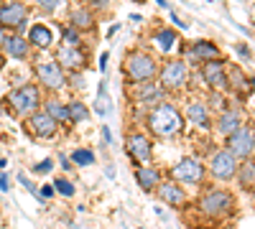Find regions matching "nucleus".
Instances as JSON below:
<instances>
[{
  "label": "nucleus",
  "instance_id": "46",
  "mask_svg": "<svg viewBox=\"0 0 255 229\" xmlns=\"http://www.w3.org/2000/svg\"><path fill=\"white\" fill-rule=\"evenodd\" d=\"M0 67H3V54H0Z\"/></svg>",
  "mask_w": 255,
  "mask_h": 229
},
{
  "label": "nucleus",
  "instance_id": "5",
  "mask_svg": "<svg viewBox=\"0 0 255 229\" xmlns=\"http://www.w3.org/2000/svg\"><path fill=\"white\" fill-rule=\"evenodd\" d=\"M156 79L166 92H179L189 84V67L184 64V59H168L161 64Z\"/></svg>",
  "mask_w": 255,
  "mask_h": 229
},
{
  "label": "nucleus",
  "instance_id": "13",
  "mask_svg": "<svg viewBox=\"0 0 255 229\" xmlns=\"http://www.w3.org/2000/svg\"><path fill=\"white\" fill-rule=\"evenodd\" d=\"M28 20V8L23 3H5L0 5V26L3 28H13L20 31Z\"/></svg>",
  "mask_w": 255,
  "mask_h": 229
},
{
  "label": "nucleus",
  "instance_id": "14",
  "mask_svg": "<svg viewBox=\"0 0 255 229\" xmlns=\"http://www.w3.org/2000/svg\"><path fill=\"white\" fill-rule=\"evenodd\" d=\"M135 102L140 107H156V105H161V102H166V89L161 87V84H156V81H145V84H138L135 87Z\"/></svg>",
  "mask_w": 255,
  "mask_h": 229
},
{
  "label": "nucleus",
  "instance_id": "3",
  "mask_svg": "<svg viewBox=\"0 0 255 229\" xmlns=\"http://www.w3.org/2000/svg\"><path fill=\"white\" fill-rule=\"evenodd\" d=\"M199 212L209 219H222V217H230L232 212H235V196H232L230 191L225 189H207L199 201Z\"/></svg>",
  "mask_w": 255,
  "mask_h": 229
},
{
  "label": "nucleus",
  "instance_id": "8",
  "mask_svg": "<svg viewBox=\"0 0 255 229\" xmlns=\"http://www.w3.org/2000/svg\"><path fill=\"white\" fill-rule=\"evenodd\" d=\"M238 165H240V160L222 148V151L212 153V158L207 163V171H209L212 178H217V181H230V178H235Z\"/></svg>",
  "mask_w": 255,
  "mask_h": 229
},
{
  "label": "nucleus",
  "instance_id": "33",
  "mask_svg": "<svg viewBox=\"0 0 255 229\" xmlns=\"http://www.w3.org/2000/svg\"><path fill=\"white\" fill-rule=\"evenodd\" d=\"M207 107H209V110L215 107V110H220V112H222V110H225V97H222L220 92H212V94H209V99H207Z\"/></svg>",
  "mask_w": 255,
  "mask_h": 229
},
{
  "label": "nucleus",
  "instance_id": "37",
  "mask_svg": "<svg viewBox=\"0 0 255 229\" xmlns=\"http://www.w3.org/2000/svg\"><path fill=\"white\" fill-rule=\"evenodd\" d=\"M38 194H41V199H51L56 191H54V186H44V189H38Z\"/></svg>",
  "mask_w": 255,
  "mask_h": 229
},
{
  "label": "nucleus",
  "instance_id": "9",
  "mask_svg": "<svg viewBox=\"0 0 255 229\" xmlns=\"http://www.w3.org/2000/svg\"><path fill=\"white\" fill-rule=\"evenodd\" d=\"M253 138H255V128H250V125H243V128L238 133H232L227 138V153H232L238 160H248L253 155Z\"/></svg>",
  "mask_w": 255,
  "mask_h": 229
},
{
  "label": "nucleus",
  "instance_id": "27",
  "mask_svg": "<svg viewBox=\"0 0 255 229\" xmlns=\"http://www.w3.org/2000/svg\"><path fill=\"white\" fill-rule=\"evenodd\" d=\"M235 178L240 181L243 189H250L253 181H255V160H253V158H248V160H243V163L238 165V173H235Z\"/></svg>",
  "mask_w": 255,
  "mask_h": 229
},
{
  "label": "nucleus",
  "instance_id": "47",
  "mask_svg": "<svg viewBox=\"0 0 255 229\" xmlns=\"http://www.w3.org/2000/svg\"><path fill=\"white\" fill-rule=\"evenodd\" d=\"M253 153H255V138H253Z\"/></svg>",
  "mask_w": 255,
  "mask_h": 229
},
{
  "label": "nucleus",
  "instance_id": "31",
  "mask_svg": "<svg viewBox=\"0 0 255 229\" xmlns=\"http://www.w3.org/2000/svg\"><path fill=\"white\" fill-rule=\"evenodd\" d=\"M95 112H100V115L110 112V99H108V87L105 84H100V97L95 99Z\"/></svg>",
  "mask_w": 255,
  "mask_h": 229
},
{
  "label": "nucleus",
  "instance_id": "4",
  "mask_svg": "<svg viewBox=\"0 0 255 229\" xmlns=\"http://www.w3.org/2000/svg\"><path fill=\"white\" fill-rule=\"evenodd\" d=\"M5 102H8V107H10L15 115L31 117V115L38 112V107H41V92H38L36 84H23V87L8 92Z\"/></svg>",
  "mask_w": 255,
  "mask_h": 229
},
{
  "label": "nucleus",
  "instance_id": "11",
  "mask_svg": "<svg viewBox=\"0 0 255 229\" xmlns=\"http://www.w3.org/2000/svg\"><path fill=\"white\" fill-rule=\"evenodd\" d=\"M199 74L204 79V84L212 89V92H227L230 84H227V67H225V61L217 59V61H207V64L199 67Z\"/></svg>",
  "mask_w": 255,
  "mask_h": 229
},
{
  "label": "nucleus",
  "instance_id": "42",
  "mask_svg": "<svg viewBox=\"0 0 255 229\" xmlns=\"http://www.w3.org/2000/svg\"><path fill=\"white\" fill-rule=\"evenodd\" d=\"M108 54H100V72H105V69H108Z\"/></svg>",
  "mask_w": 255,
  "mask_h": 229
},
{
  "label": "nucleus",
  "instance_id": "18",
  "mask_svg": "<svg viewBox=\"0 0 255 229\" xmlns=\"http://www.w3.org/2000/svg\"><path fill=\"white\" fill-rule=\"evenodd\" d=\"M156 194H158V199H161L163 204L176 206V209H181V206L189 201L184 186H179V183H174V181H161L158 189H156Z\"/></svg>",
  "mask_w": 255,
  "mask_h": 229
},
{
  "label": "nucleus",
  "instance_id": "6",
  "mask_svg": "<svg viewBox=\"0 0 255 229\" xmlns=\"http://www.w3.org/2000/svg\"><path fill=\"white\" fill-rule=\"evenodd\" d=\"M171 181L174 183H186V186H194V183H202L204 176H207V165L194 158V155H189V158H181L176 165H171Z\"/></svg>",
  "mask_w": 255,
  "mask_h": 229
},
{
  "label": "nucleus",
  "instance_id": "20",
  "mask_svg": "<svg viewBox=\"0 0 255 229\" xmlns=\"http://www.w3.org/2000/svg\"><path fill=\"white\" fill-rule=\"evenodd\" d=\"M135 181H138V186H140L145 194H151V191L158 189V183H161L163 178H161L158 165L145 163V165H135Z\"/></svg>",
  "mask_w": 255,
  "mask_h": 229
},
{
  "label": "nucleus",
  "instance_id": "17",
  "mask_svg": "<svg viewBox=\"0 0 255 229\" xmlns=\"http://www.w3.org/2000/svg\"><path fill=\"white\" fill-rule=\"evenodd\" d=\"M243 110L240 107H225L220 115H217V133L230 138L232 133H238L243 128Z\"/></svg>",
  "mask_w": 255,
  "mask_h": 229
},
{
  "label": "nucleus",
  "instance_id": "44",
  "mask_svg": "<svg viewBox=\"0 0 255 229\" xmlns=\"http://www.w3.org/2000/svg\"><path fill=\"white\" fill-rule=\"evenodd\" d=\"M3 41H5V28L0 26V46H3Z\"/></svg>",
  "mask_w": 255,
  "mask_h": 229
},
{
  "label": "nucleus",
  "instance_id": "7",
  "mask_svg": "<svg viewBox=\"0 0 255 229\" xmlns=\"http://www.w3.org/2000/svg\"><path fill=\"white\" fill-rule=\"evenodd\" d=\"M220 59V46L215 41H191L184 46V64L189 67H202L207 61H217Z\"/></svg>",
  "mask_w": 255,
  "mask_h": 229
},
{
  "label": "nucleus",
  "instance_id": "48",
  "mask_svg": "<svg viewBox=\"0 0 255 229\" xmlns=\"http://www.w3.org/2000/svg\"><path fill=\"white\" fill-rule=\"evenodd\" d=\"M253 92H255V79H253Z\"/></svg>",
  "mask_w": 255,
  "mask_h": 229
},
{
  "label": "nucleus",
  "instance_id": "26",
  "mask_svg": "<svg viewBox=\"0 0 255 229\" xmlns=\"http://www.w3.org/2000/svg\"><path fill=\"white\" fill-rule=\"evenodd\" d=\"M44 105V112L51 117V120H56L59 125L61 122H69V110H67V105L64 102H59V99H46V102H41Z\"/></svg>",
  "mask_w": 255,
  "mask_h": 229
},
{
  "label": "nucleus",
  "instance_id": "22",
  "mask_svg": "<svg viewBox=\"0 0 255 229\" xmlns=\"http://www.w3.org/2000/svg\"><path fill=\"white\" fill-rule=\"evenodd\" d=\"M151 44H156V49H158L161 54H171V51L179 49L181 38H179V33H176L174 28H158V31L151 36Z\"/></svg>",
  "mask_w": 255,
  "mask_h": 229
},
{
  "label": "nucleus",
  "instance_id": "49",
  "mask_svg": "<svg viewBox=\"0 0 255 229\" xmlns=\"http://www.w3.org/2000/svg\"><path fill=\"white\" fill-rule=\"evenodd\" d=\"M0 229H3V219H0Z\"/></svg>",
  "mask_w": 255,
  "mask_h": 229
},
{
  "label": "nucleus",
  "instance_id": "12",
  "mask_svg": "<svg viewBox=\"0 0 255 229\" xmlns=\"http://www.w3.org/2000/svg\"><path fill=\"white\" fill-rule=\"evenodd\" d=\"M125 151H128V155H130L135 163H148L153 158V143H151V138H148L145 133H128V138H125Z\"/></svg>",
  "mask_w": 255,
  "mask_h": 229
},
{
  "label": "nucleus",
  "instance_id": "25",
  "mask_svg": "<svg viewBox=\"0 0 255 229\" xmlns=\"http://www.w3.org/2000/svg\"><path fill=\"white\" fill-rule=\"evenodd\" d=\"M3 51H5L10 59H26L28 51H31V46H28V41H26L23 36L13 33V36H5V41H3Z\"/></svg>",
  "mask_w": 255,
  "mask_h": 229
},
{
  "label": "nucleus",
  "instance_id": "23",
  "mask_svg": "<svg viewBox=\"0 0 255 229\" xmlns=\"http://www.w3.org/2000/svg\"><path fill=\"white\" fill-rule=\"evenodd\" d=\"M227 84H230V89L235 92V94H248L250 89H253V79L238 67V64H232V67H227Z\"/></svg>",
  "mask_w": 255,
  "mask_h": 229
},
{
  "label": "nucleus",
  "instance_id": "38",
  "mask_svg": "<svg viewBox=\"0 0 255 229\" xmlns=\"http://www.w3.org/2000/svg\"><path fill=\"white\" fill-rule=\"evenodd\" d=\"M102 140L108 143V145L113 143V133H110V128H108V125H102Z\"/></svg>",
  "mask_w": 255,
  "mask_h": 229
},
{
  "label": "nucleus",
  "instance_id": "43",
  "mask_svg": "<svg viewBox=\"0 0 255 229\" xmlns=\"http://www.w3.org/2000/svg\"><path fill=\"white\" fill-rule=\"evenodd\" d=\"M238 54H240L243 59H248V56H250V49H248L245 44H240V46H238Z\"/></svg>",
  "mask_w": 255,
  "mask_h": 229
},
{
  "label": "nucleus",
  "instance_id": "40",
  "mask_svg": "<svg viewBox=\"0 0 255 229\" xmlns=\"http://www.w3.org/2000/svg\"><path fill=\"white\" fill-rule=\"evenodd\" d=\"M0 189H3V191H8V189H10V181H8V176H5V173H0Z\"/></svg>",
  "mask_w": 255,
  "mask_h": 229
},
{
  "label": "nucleus",
  "instance_id": "34",
  "mask_svg": "<svg viewBox=\"0 0 255 229\" xmlns=\"http://www.w3.org/2000/svg\"><path fill=\"white\" fill-rule=\"evenodd\" d=\"M69 84H72L74 89H84V74H82V72H72V74H69Z\"/></svg>",
  "mask_w": 255,
  "mask_h": 229
},
{
  "label": "nucleus",
  "instance_id": "35",
  "mask_svg": "<svg viewBox=\"0 0 255 229\" xmlns=\"http://www.w3.org/2000/svg\"><path fill=\"white\" fill-rule=\"evenodd\" d=\"M54 168V160L51 158H46V160H41V163H36L33 165V173H49Z\"/></svg>",
  "mask_w": 255,
  "mask_h": 229
},
{
  "label": "nucleus",
  "instance_id": "30",
  "mask_svg": "<svg viewBox=\"0 0 255 229\" xmlns=\"http://www.w3.org/2000/svg\"><path fill=\"white\" fill-rule=\"evenodd\" d=\"M61 36H64V44H61V46H69V49H79V46H82V33H79V31L64 26Z\"/></svg>",
  "mask_w": 255,
  "mask_h": 229
},
{
  "label": "nucleus",
  "instance_id": "24",
  "mask_svg": "<svg viewBox=\"0 0 255 229\" xmlns=\"http://www.w3.org/2000/svg\"><path fill=\"white\" fill-rule=\"evenodd\" d=\"M28 46H36V49H49L54 44V31L46 26V23H33L31 31H28Z\"/></svg>",
  "mask_w": 255,
  "mask_h": 229
},
{
  "label": "nucleus",
  "instance_id": "16",
  "mask_svg": "<svg viewBox=\"0 0 255 229\" xmlns=\"http://www.w3.org/2000/svg\"><path fill=\"white\" fill-rule=\"evenodd\" d=\"M28 130L36 135V138H54L56 135V130H59V122L56 120H51L44 110H38V112H33L31 117H28Z\"/></svg>",
  "mask_w": 255,
  "mask_h": 229
},
{
  "label": "nucleus",
  "instance_id": "41",
  "mask_svg": "<svg viewBox=\"0 0 255 229\" xmlns=\"http://www.w3.org/2000/svg\"><path fill=\"white\" fill-rule=\"evenodd\" d=\"M59 160H61V168H64V171H69V168H72V160H69L67 155H59Z\"/></svg>",
  "mask_w": 255,
  "mask_h": 229
},
{
  "label": "nucleus",
  "instance_id": "15",
  "mask_svg": "<svg viewBox=\"0 0 255 229\" xmlns=\"http://www.w3.org/2000/svg\"><path fill=\"white\" fill-rule=\"evenodd\" d=\"M181 115H184V122L194 125V128H199V130H207L209 128V107H207L204 99H197V97L189 99Z\"/></svg>",
  "mask_w": 255,
  "mask_h": 229
},
{
  "label": "nucleus",
  "instance_id": "45",
  "mask_svg": "<svg viewBox=\"0 0 255 229\" xmlns=\"http://www.w3.org/2000/svg\"><path fill=\"white\" fill-rule=\"evenodd\" d=\"M250 191H253V194H255V181H253V186H250Z\"/></svg>",
  "mask_w": 255,
  "mask_h": 229
},
{
  "label": "nucleus",
  "instance_id": "19",
  "mask_svg": "<svg viewBox=\"0 0 255 229\" xmlns=\"http://www.w3.org/2000/svg\"><path fill=\"white\" fill-rule=\"evenodd\" d=\"M56 64L61 67V69H67L69 74L72 72H82V67H84V54H82V49H69V46H59L56 49Z\"/></svg>",
  "mask_w": 255,
  "mask_h": 229
},
{
  "label": "nucleus",
  "instance_id": "2",
  "mask_svg": "<svg viewBox=\"0 0 255 229\" xmlns=\"http://www.w3.org/2000/svg\"><path fill=\"white\" fill-rule=\"evenodd\" d=\"M158 69H161V64L156 61V56L153 54H148V51H130L125 56V61H123V72H125V76L130 79V81H135V84H145V81H156V76H158Z\"/></svg>",
  "mask_w": 255,
  "mask_h": 229
},
{
  "label": "nucleus",
  "instance_id": "32",
  "mask_svg": "<svg viewBox=\"0 0 255 229\" xmlns=\"http://www.w3.org/2000/svg\"><path fill=\"white\" fill-rule=\"evenodd\" d=\"M54 191L61 194V196H74V183L69 178H54Z\"/></svg>",
  "mask_w": 255,
  "mask_h": 229
},
{
  "label": "nucleus",
  "instance_id": "10",
  "mask_svg": "<svg viewBox=\"0 0 255 229\" xmlns=\"http://www.w3.org/2000/svg\"><path fill=\"white\" fill-rule=\"evenodd\" d=\"M36 76L49 92H61L67 87V74L56 64V61H38L36 64Z\"/></svg>",
  "mask_w": 255,
  "mask_h": 229
},
{
  "label": "nucleus",
  "instance_id": "1",
  "mask_svg": "<svg viewBox=\"0 0 255 229\" xmlns=\"http://www.w3.org/2000/svg\"><path fill=\"white\" fill-rule=\"evenodd\" d=\"M145 125L148 130H151L153 135L158 138H174L184 130V115L176 105H171V102H161V105L151 107L145 115Z\"/></svg>",
  "mask_w": 255,
  "mask_h": 229
},
{
  "label": "nucleus",
  "instance_id": "39",
  "mask_svg": "<svg viewBox=\"0 0 255 229\" xmlns=\"http://www.w3.org/2000/svg\"><path fill=\"white\" fill-rule=\"evenodd\" d=\"M171 20H174V26H176V28H181V31H186V23H181V18H179V15H176L174 10H171Z\"/></svg>",
  "mask_w": 255,
  "mask_h": 229
},
{
  "label": "nucleus",
  "instance_id": "28",
  "mask_svg": "<svg viewBox=\"0 0 255 229\" xmlns=\"http://www.w3.org/2000/svg\"><path fill=\"white\" fill-rule=\"evenodd\" d=\"M67 110H69V122H72V125L90 120V107L84 105V102H79V99H72L69 105H67Z\"/></svg>",
  "mask_w": 255,
  "mask_h": 229
},
{
  "label": "nucleus",
  "instance_id": "36",
  "mask_svg": "<svg viewBox=\"0 0 255 229\" xmlns=\"http://www.w3.org/2000/svg\"><path fill=\"white\" fill-rule=\"evenodd\" d=\"M38 3H41V8H44L46 13H49V10L54 13V10H56V5H59V3H56V0H38Z\"/></svg>",
  "mask_w": 255,
  "mask_h": 229
},
{
  "label": "nucleus",
  "instance_id": "21",
  "mask_svg": "<svg viewBox=\"0 0 255 229\" xmlns=\"http://www.w3.org/2000/svg\"><path fill=\"white\" fill-rule=\"evenodd\" d=\"M69 28L74 31H87V28H95V10L90 5H77L69 10Z\"/></svg>",
  "mask_w": 255,
  "mask_h": 229
},
{
  "label": "nucleus",
  "instance_id": "29",
  "mask_svg": "<svg viewBox=\"0 0 255 229\" xmlns=\"http://www.w3.org/2000/svg\"><path fill=\"white\" fill-rule=\"evenodd\" d=\"M72 163L79 165V168L95 165V153H92L90 148H74V151H72Z\"/></svg>",
  "mask_w": 255,
  "mask_h": 229
}]
</instances>
